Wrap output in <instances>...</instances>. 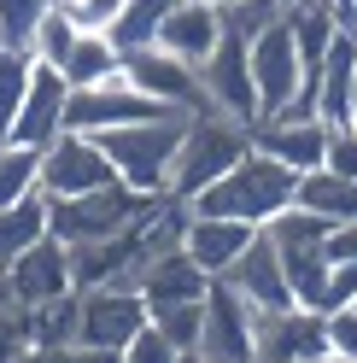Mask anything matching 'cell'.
Returning <instances> with one entry per match:
<instances>
[{
  "mask_svg": "<svg viewBox=\"0 0 357 363\" xmlns=\"http://www.w3.org/2000/svg\"><path fill=\"white\" fill-rule=\"evenodd\" d=\"M293 188H299V176L281 164V158L270 152H246L229 176H217L205 194H193L188 206L193 211H205V217H234V223H252V229H264L270 217H281L287 206H293Z\"/></svg>",
  "mask_w": 357,
  "mask_h": 363,
  "instance_id": "obj_1",
  "label": "cell"
},
{
  "mask_svg": "<svg viewBox=\"0 0 357 363\" xmlns=\"http://www.w3.org/2000/svg\"><path fill=\"white\" fill-rule=\"evenodd\" d=\"M252 152V123L229 118V111H211L199 106L188 118V135H182V152H176V170H170V194L176 199H193L205 194L217 176H229L240 158Z\"/></svg>",
  "mask_w": 357,
  "mask_h": 363,
  "instance_id": "obj_2",
  "label": "cell"
},
{
  "mask_svg": "<svg viewBox=\"0 0 357 363\" xmlns=\"http://www.w3.org/2000/svg\"><path fill=\"white\" fill-rule=\"evenodd\" d=\"M188 118L193 111H170V118L106 129V135H94V141L106 147L118 182H129V188H141V194H170V170H176V152H182Z\"/></svg>",
  "mask_w": 357,
  "mask_h": 363,
  "instance_id": "obj_3",
  "label": "cell"
},
{
  "mask_svg": "<svg viewBox=\"0 0 357 363\" xmlns=\"http://www.w3.org/2000/svg\"><path fill=\"white\" fill-rule=\"evenodd\" d=\"M159 194H141L129 182H106L94 194H76V199H47V223H53V240L64 246H94V240H111L123 235Z\"/></svg>",
  "mask_w": 357,
  "mask_h": 363,
  "instance_id": "obj_4",
  "label": "cell"
},
{
  "mask_svg": "<svg viewBox=\"0 0 357 363\" xmlns=\"http://www.w3.org/2000/svg\"><path fill=\"white\" fill-rule=\"evenodd\" d=\"M199 88H205V106L211 111H229L240 123H258L264 106H258V88H252V41L246 30H222V41L211 48V59L199 65Z\"/></svg>",
  "mask_w": 357,
  "mask_h": 363,
  "instance_id": "obj_5",
  "label": "cell"
},
{
  "mask_svg": "<svg viewBox=\"0 0 357 363\" xmlns=\"http://www.w3.org/2000/svg\"><path fill=\"white\" fill-rule=\"evenodd\" d=\"M170 111H176V106H159L152 94H141L135 82L111 77V82H94V88H71V100H64V129L106 135V129H123V123L170 118Z\"/></svg>",
  "mask_w": 357,
  "mask_h": 363,
  "instance_id": "obj_6",
  "label": "cell"
},
{
  "mask_svg": "<svg viewBox=\"0 0 357 363\" xmlns=\"http://www.w3.org/2000/svg\"><path fill=\"white\" fill-rule=\"evenodd\" d=\"M252 147L270 152V158H281L293 176H305V170H317L322 158H328V123L317 118V106L293 100V106L264 111V118L252 123Z\"/></svg>",
  "mask_w": 357,
  "mask_h": 363,
  "instance_id": "obj_7",
  "label": "cell"
},
{
  "mask_svg": "<svg viewBox=\"0 0 357 363\" xmlns=\"http://www.w3.org/2000/svg\"><path fill=\"white\" fill-rule=\"evenodd\" d=\"M328 346V316L310 305H281L252 316V363H305L322 357Z\"/></svg>",
  "mask_w": 357,
  "mask_h": 363,
  "instance_id": "obj_8",
  "label": "cell"
},
{
  "mask_svg": "<svg viewBox=\"0 0 357 363\" xmlns=\"http://www.w3.org/2000/svg\"><path fill=\"white\" fill-rule=\"evenodd\" d=\"M106 182H118V170H111V158H106V147L94 135L64 129L59 141L41 152V194L47 199H76V194L106 188Z\"/></svg>",
  "mask_w": 357,
  "mask_h": 363,
  "instance_id": "obj_9",
  "label": "cell"
},
{
  "mask_svg": "<svg viewBox=\"0 0 357 363\" xmlns=\"http://www.w3.org/2000/svg\"><path fill=\"white\" fill-rule=\"evenodd\" d=\"M252 41V88H258V106L264 111H281L305 94V65H299V41L287 30V18L264 24Z\"/></svg>",
  "mask_w": 357,
  "mask_h": 363,
  "instance_id": "obj_10",
  "label": "cell"
},
{
  "mask_svg": "<svg viewBox=\"0 0 357 363\" xmlns=\"http://www.w3.org/2000/svg\"><path fill=\"white\" fill-rule=\"evenodd\" d=\"M82 293V323H76V346H106V352H123L152 316L141 287H76Z\"/></svg>",
  "mask_w": 357,
  "mask_h": 363,
  "instance_id": "obj_11",
  "label": "cell"
},
{
  "mask_svg": "<svg viewBox=\"0 0 357 363\" xmlns=\"http://www.w3.org/2000/svg\"><path fill=\"white\" fill-rule=\"evenodd\" d=\"M252 305L229 281L205 287V316H199V357L205 363H252Z\"/></svg>",
  "mask_w": 357,
  "mask_h": 363,
  "instance_id": "obj_12",
  "label": "cell"
},
{
  "mask_svg": "<svg viewBox=\"0 0 357 363\" xmlns=\"http://www.w3.org/2000/svg\"><path fill=\"white\" fill-rule=\"evenodd\" d=\"M123 82H135L141 94H152L159 106H176V111H199V106H205L199 65L176 59V53H164V48H135V53H123Z\"/></svg>",
  "mask_w": 357,
  "mask_h": 363,
  "instance_id": "obj_13",
  "label": "cell"
},
{
  "mask_svg": "<svg viewBox=\"0 0 357 363\" xmlns=\"http://www.w3.org/2000/svg\"><path fill=\"white\" fill-rule=\"evenodd\" d=\"M64 100H71V82H64V71L35 59L30 88H24V106H18L6 141H18V147H53L59 135H64Z\"/></svg>",
  "mask_w": 357,
  "mask_h": 363,
  "instance_id": "obj_14",
  "label": "cell"
},
{
  "mask_svg": "<svg viewBox=\"0 0 357 363\" xmlns=\"http://www.w3.org/2000/svg\"><path fill=\"white\" fill-rule=\"evenodd\" d=\"M6 281H12V299L18 305H47L59 293H76V269H71V246L64 240H35L30 252H18L6 264Z\"/></svg>",
  "mask_w": 357,
  "mask_h": 363,
  "instance_id": "obj_15",
  "label": "cell"
},
{
  "mask_svg": "<svg viewBox=\"0 0 357 363\" xmlns=\"http://www.w3.org/2000/svg\"><path fill=\"white\" fill-rule=\"evenodd\" d=\"M229 281L240 299H246L252 311H281V305H293V287H287V264H281V246L270 240V235H252V246L240 252L234 264H229Z\"/></svg>",
  "mask_w": 357,
  "mask_h": 363,
  "instance_id": "obj_16",
  "label": "cell"
},
{
  "mask_svg": "<svg viewBox=\"0 0 357 363\" xmlns=\"http://www.w3.org/2000/svg\"><path fill=\"white\" fill-rule=\"evenodd\" d=\"M222 30H229V12H222V6H205V0H176V12L159 24V41H152V48H164V53L188 59V65H205L211 48L222 41Z\"/></svg>",
  "mask_w": 357,
  "mask_h": 363,
  "instance_id": "obj_17",
  "label": "cell"
},
{
  "mask_svg": "<svg viewBox=\"0 0 357 363\" xmlns=\"http://www.w3.org/2000/svg\"><path fill=\"white\" fill-rule=\"evenodd\" d=\"M252 235H258L252 223H234V217H205V211H193V217H188V229H182V252H188L199 269H205L211 281H222V276H229V264H234V258L252 246Z\"/></svg>",
  "mask_w": 357,
  "mask_h": 363,
  "instance_id": "obj_18",
  "label": "cell"
},
{
  "mask_svg": "<svg viewBox=\"0 0 357 363\" xmlns=\"http://www.w3.org/2000/svg\"><path fill=\"white\" fill-rule=\"evenodd\" d=\"M205 287H211V276L182 252V246H164V252L141 269L147 316H159V311H170V305H193V299H205Z\"/></svg>",
  "mask_w": 357,
  "mask_h": 363,
  "instance_id": "obj_19",
  "label": "cell"
},
{
  "mask_svg": "<svg viewBox=\"0 0 357 363\" xmlns=\"http://www.w3.org/2000/svg\"><path fill=\"white\" fill-rule=\"evenodd\" d=\"M351 88H357V30H340L334 48L322 59V77L310 88V106L328 129H346L351 123Z\"/></svg>",
  "mask_w": 357,
  "mask_h": 363,
  "instance_id": "obj_20",
  "label": "cell"
},
{
  "mask_svg": "<svg viewBox=\"0 0 357 363\" xmlns=\"http://www.w3.org/2000/svg\"><path fill=\"white\" fill-rule=\"evenodd\" d=\"M293 199H299L305 211L328 217V223H351V217H357V182L340 176V170H328V164L305 170V176H299V188H293Z\"/></svg>",
  "mask_w": 357,
  "mask_h": 363,
  "instance_id": "obj_21",
  "label": "cell"
},
{
  "mask_svg": "<svg viewBox=\"0 0 357 363\" xmlns=\"http://www.w3.org/2000/svg\"><path fill=\"white\" fill-rule=\"evenodd\" d=\"M64 82L71 88H94V82H111V77H123V53L111 48V35L106 30H82L76 35V48L64 53Z\"/></svg>",
  "mask_w": 357,
  "mask_h": 363,
  "instance_id": "obj_22",
  "label": "cell"
},
{
  "mask_svg": "<svg viewBox=\"0 0 357 363\" xmlns=\"http://www.w3.org/2000/svg\"><path fill=\"white\" fill-rule=\"evenodd\" d=\"M53 223H47V194H30L18 206H0V269H6L18 252H30L35 240H47Z\"/></svg>",
  "mask_w": 357,
  "mask_h": 363,
  "instance_id": "obj_23",
  "label": "cell"
},
{
  "mask_svg": "<svg viewBox=\"0 0 357 363\" xmlns=\"http://www.w3.org/2000/svg\"><path fill=\"white\" fill-rule=\"evenodd\" d=\"M281 264H287V287H293V305H310L328 316V281H334V264L322 246H281Z\"/></svg>",
  "mask_w": 357,
  "mask_h": 363,
  "instance_id": "obj_24",
  "label": "cell"
},
{
  "mask_svg": "<svg viewBox=\"0 0 357 363\" xmlns=\"http://www.w3.org/2000/svg\"><path fill=\"white\" fill-rule=\"evenodd\" d=\"M170 12H176V0H123V6H118V18L106 24L111 48H118V53L152 48V41H159V24H164Z\"/></svg>",
  "mask_w": 357,
  "mask_h": 363,
  "instance_id": "obj_25",
  "label": "cell"
},
{
  "mask_svg": "<svg viewBox=\"0 0 357 363\" xmlns=\"http://www.w3.org/2000/svg\"><path fill=\"white\" fill-rule=\"evenodd\" d=\"M30 323V346H76V323H82V293H59L47 305H24Z\"/></svg>",
  "mask_w": 357,
  "mask_h": 363,
  "instance_id": "obj_26",
  "label": "cell"
},
{
  "mask_svg": "<svg viewBox=\"0 0 357 363\" xmlns=\"http://www.w3.org/2000/svg\"><path fill=\"white\" fill-rule=\"evenodd\" d=\"M41 152H47V147L0 141V206H18V199L41 194Z\"/></svg>",
  "mask_w": 357,
  "mask_h": 363,
  "instance_id": "obj_27",
  "label": "cell"
},
{
  "mask_svg": "<svg viewBox=\"0 0 357 363\" xmlns=\"http://www.w3.org/2000/svg\"><path fill=\"white\" fill-rule=\"evenodd\" d=\"M30 71H35V53H30V48H0V141H6L18 106H24Z\"/></svg>",
  "mask_w": 357,
  "mask_h": 363,
  "instance_id": "obj_28",
  "label": "cell"
},
{
  "mask_svg": "<svg viewBox=\"0 0 357 363\" xmlns=\"http://www.w3.org/2000/svg\"><path fill=\"white\" fill-rule=\"evenodd\" d=\"M328 229H334V223H328V217H317V211H305L299 199H293V206H287L281 217L264 223V235H270L276 246H322V240H328Z\"/></svg>",
  "mask_w": 357,
  "mask_h": 363,
  "instance_id": "obj_29",
  "label": "cell"
},
{
  "mask_svg": "<svg viewBox=\"0 0 357 363\" xmlns=\"http://www.w3.org/2000/svg\"><path fill=\"white\" fill-rule=\"evenodd\" d=\"M59 0H0V48H30Z\"/></svg>",
  "mask_w": 357,
  "mask_h": 363,
  "instance_id": "obj_30",
  "label": "cell"
},
{
  "mask_svg": "<svg viewBox=\"0 0 357 363\" xmlns=\"http://www.w3.org/2000/svg\"><path fill=\"white\" fill-rule=\"evenodd\" d=\"M76 35H82V24L71 18V6H53L47 18H41V30H35V41H30V53H35L41 65H64V53L76 48Z\"/></svg>",
  "mask_w": 357,
  "mask_h": 363,
  "instance_id": "obj_31",
  "label": "cell"
},
{
  "mask_svg": "<svg viewBox=\"0 0 357 363\" xmlns=\"http://www.w3.org/2000/svg\"><path fill=\"white\" fill-rule=\"evenodd\" d=\"M199 316H205V299H193V305H170V311L152 316V328H159L170 346L193 352V346H199Z\"/></svg>",
  "mask_w": 357,
  "mask_h": 363,
  "instance_id": "obj_32",
  "label": "cell"
},
{
  "mask_svg": "<svg viewBox=\"0 0 357 363\" xmlns=\"http://www.w3.org/2000/svg\"><path fill=\"white\" fill-rule=\"evenodd\" d=\"M176 357H182V346H170V340L152 328V323L123 346V363H176Z\"/></svg>",
  "mask_w": 357,
  "mask_h": 363,
  "instance_id": "obj_33",
  "label": "cell"
},
{
  "mask_svg": "<svg viewBox=\"0 0 357 363\" xmlns=\"http://www.w3.org/2000/svg\"><path fill=\"white\" fill-rule=\"evenodd\" d=\"M328 346H334V357L357 363V311H351V305L328 311Z\"/></svg>",
  "mask_w": 357,
  "mask_h": 363,
  "instance_id": "obj_34",
  "label": "cell"
},
{
  "mask_svg": "<svg viewBox=\"0 0 357 363\" xmlns=\"http://www.w3.org/2000/svg\"><path fill=\"white\" fill-rule=\"evenodd\" d=\"M322 164L357 182V129H351V123H346V129H328V158H322Z\"/></svg>",
  "mask_w": 357,
  "mask_h": 363,
  "instance_id": "obj_35",
  "label": "cell"
},
{
  "mask_svg": "<svg viewBox=\"0 0 357 363\" xmlns=\"http://www.w3.org/2000/svg\"><path fill=\"white\" fill-rule=\"evenodd\" d=\"M30 346V323H24V305L0 316V363H18V352Z\"/></svg>",
  "mask_w": 357,
  "mask_h": 363,
  "instance_id": "obj_36",
  "label": "cell"
},
{
  "mask_svg": "<svg viewBox=\"0 0 357 363\" xmlns=\"http://www.w3.org/2000/svg\"><path fill=\"white\" fill-rule=\"evenodd\" d=\"M18 363H71V352H64V346H24Z\"/></svg>",
  "mask_w": 357,
  "mask_h": 363,
  "instance_id": "obj_37",
  "label": "cell"
},
{
  "mask_svg": "<svg viewBox=\"0 0 357 363\" xmlns=\"http://www.w3.org/2000/svg\"><path fill=\"white\" fill-rule=\"evenodd\" d=\"M328 6L340 12V24H346V30H357V0H328Z\"/></svg>",
  "mask_w": 357,
  "mask_h": 363,
  "instance_id": "obj_38",
  "label": "cell"
},
{
  "mask_svg": "<svg viewBox=\"0 0 357 363\" xmlns=\"http://www.w3.org/2000/svg\"><path fill=\"white\" fill-rule=\"evenodd\" d=\"M6 311H18V299H12V281H6V269H0V316Z\"/></svg>",
  "mask_w": 357,
  "mask_h": 363,
  "instance_id": "obj_39",
  "label": "cell"
},
{
  "mask_svg": "<svg viewBox=\"0 0 357 363\" xmlns=\"http://www.w3.org/2000/svg\"><path fill=\"white\" fill-rule=\"evenodd\" d=\"M305 363H346V357H334V352H322V357H305Z\"/></svg>",
  "mask_w": 357,
  "mask_h": 363,
  "instance_id": "obj_40",
  "label": "cell"
},
{
  "mask_svg": "<svg viewBox=\"0 0 357 363\" xmlns=\"http://www.w3.org/2000/svg\"><path fill=\"white\" fill-rule=\"evenodd\" d=\"M205 6H222V12H234V6H240V0H205Z\"/></svg>",
  "mask_w": 357,
  "mask_h": 363,
  "instance_id": "obj_41",
  "label": "cell"
},
{
  "mask_svg": "<svg viewBox=\"0 0 357 363\" xmlns=\"http://www.w3.org/2000/svg\"><path fill=\"white\" fill-rule=\"evenodd\" d=\"M176 363H205V357H199V352H182V357H176Z\"/></svg>",
  "mask_w": 357,
  "mask_h": 363,
  "instance_id": "obj_42",
  "label": "cell"
},
{
  "mask_svg": "<svg viewBox=\"0 0 357 363\" xmlns=\"http://www.w3.org/2000/svg\"><path fill=\"white\" fill-rule=\"evenodd\" d=\"M351 129H357V88H351Z\"/></svg>",
  "mask_w": 357,
  "mask_h": 363,
  "instance_id": "obj_43",
  "label": "cell"
},
{
  "mask_svg": "<svg viewBox=\"0 0 357 363\" xmlns=\"http://www.w3.org/2000/svg\"><path fill=\"white\" fill-rule=\"evenodd\" d=\"M351 311H357V299H351Z\"/></svg>",
  "mask_w": 357,
  "mask_h": 363,
  "instance_id": "obj_44",
  "label": "cell"
},
{
  "mask_svg": "<svg viewBox=\"0 0 357 363\" xmlns=\"http://www.w3.org/2000/svg\"><path fill=\"white\" fill-rule=\"evenodd\" d=\"M64 6H71V0H64Z\"/></svg>",
  "mask_w": 357,
  "mask_h": 363,
  "instance_id": "obj_45",
  "label": "cell"
}]
</instances>
